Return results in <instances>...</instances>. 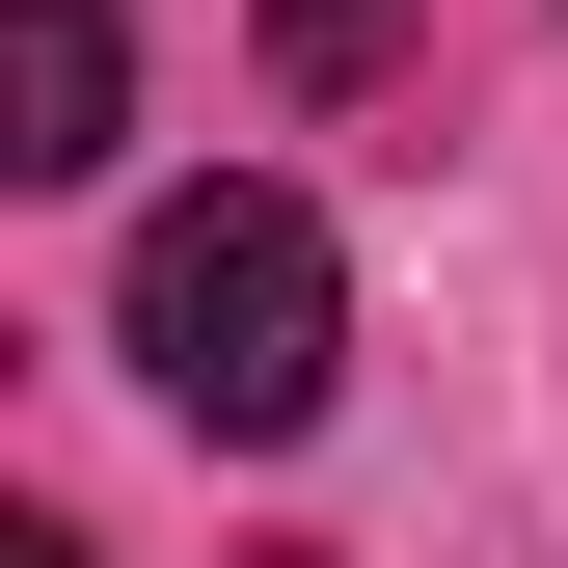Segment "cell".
Returning <instances> with one entry per match:
<instances>
[{
	"mask_svg": "<svg viewBox=\"0 0 568 568\" xmlns=\"http://www.w3.org/2000/svg\"><path fill=\"white\" fill-rule=\"evenodd\" d=\"M271 568H298V541H271Z\"/></svg>",
	"mask_w": 568,
	"mask_h": 568,
	"instance_id": "obj_5",
	"label": "cell"
},
{
	"mask_svg": "<svg viewBox=\"0 0 568 568\" xmlns=\"http://www.w3.org/2000/svg\"><path fill=\"white\" fill-rule=\"evenodd\" d=\"M0 568H82V541H54V515H28V541H0Z\"/></svg>",
	"mask_w": 568,
	"mask_h": 568,
	"instance_id": "obj_4",
	"label": "cell"
},
{
	"mask_svg": "<svg viewBox=\"0 0 568 568\" xmlns=\"http://www.w3.org/2000/svg\"><path fill=\"white\" fill-rule=\"evenodd\" d=\"M0 109H28L0 163L82 190V163H109V109H135V28H109V0H0Z\"/></svg>",
	"mask_w": 568,
	"mask_h": 568,
	"instance_id": "obj_2",
	"label": "cell"
},
{
	"mask_svg": "<svg viewBox=\"0 0 568 568\" xmlns=\"http://www.w3.org/2000/svg\"><path fill=\"white\" fill-rule=\"evenodd\" d=\"M406 28H434V0H271V82H298V109H352Z\"/></svg>",
	"mask_w": 568,
	"mask_h": 568,
	"instance_id": "obj_3",
	"label": "cell"
},
{
	"mask_svg": "<svg viewBox=\"0 0 568 568\" xmlns=\"http://www.w3.org/2000/svg\"><path fill=\"white\" fill-rule=\"evenodd\" d=\"M135 379L190 406V434H325V379H352V298H325V217L298 190H163L135 217Z\"/></svg>",
	"mask_w": 568,
	"mask_h": 568,
	"instance_id": "obj_1",
	"label": "cell"
}]
</instances>
